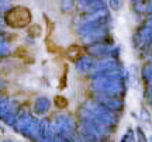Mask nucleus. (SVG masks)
Masks as SVG:
<instances>
[{
	"label": "nucleus",
	"mask_w": 152,
	"mask_h": 142,
	"mask_svg": "<svg viewBox=\"0 0 152 142\" xmlns=\"http://www.w3.org/2000/svg\"><path fill=\"white\" fill-rule=\"evenodd\" d=\"M55 132L51 120L44 118L39 121V142H54Z\"/></svg>",
	"instance_id": "9"
},
{
	"label": "nucleus",
	"mask_w": 152,
	"mask_h": 142,
	"mask_svg": "<svg viewBox=\"0 0 152 142\" xmlns=\"http://www.w3.org/2000/svg\"><path fill=\"white\" fill-rule=\"evenodd\" d=\"M3 142H17V141H13V139H4Z\"/></svg>",
	"instance_id": "27"
},
{
	"label": "nucleus",
	"mask_w": 152,
	"mask_h": 142,
	"mask_svg": "<svg viewBox=\"0 0 152 142\" xmlns=\"http://www.w3.org/2000/svg\"><path fill=\"white\" fill-rule=\"evenodd\" d=\"M94 100L99 101L100 104H103L106 109H109L110 111H113L115 114L121 113L124 110V100L120 97H110V96H102V94H96Z\"/></svg>",
	"instance_id": "7"
},
{
	"label": "nucleus",
	"mask_w": 152,
	"mask_h": 142,
	"mask_svg": "<svg viewBox=\"0 0 152 142\" xmlns=\"http://www.w3.org/2000/svg\"><path fill=\"white\" fill-rule=\"evenodd\" d=\"M4 24L10 28H26L30 25V23L33 20L31 11L30 9L24 7V6H14L10 7L9 10L4 13Z\"/></svg>",
	"instance_id": "2"
},
{
	"label": "nucleus",
	"mask_w": 152,
	"mask_h": 142,
	"mask_svg": "<svg viewBox=\"0 0 152 142\" xmlns=\"http://www.w3.org/2000/svg\"><path fill=\"white\" fill-rule=\"evenodd\" d=\"M97 60L92 58L90 55H83L80 59L75 62V69L79 73H83V75H87V73H93L94 69H96V65H97Z\"/></svg>",
	"instance_id": "8"
},
{
	"label": "nucleus",
	"mask_w": 152,
	"mask_h": 142,
	"mask_svg": "<svg viewBox=\"0 0 152 142\" xmlns=\"http://www.w3.org/2000/svg\"><path fill=\"white\" fill-rule=\"evenodd\" d=\"M123 142H137V138H135V132L132 130H127V132L124 134L123 137Z\"/></svg>",
	"instance_id": "20"
},
{
	"label": "nucleus",
	"mask_w": 152,
	"mask_h": 142,
	"mask_svg": "<svg viewBox=\"0 0 152 142\" xmlns=\"http://www.w3.org/2000/svg\"><path fill=\"white\" fill-rule=\"evenodd\" d=\"M147 14L152 16V0H148V11H147Z\"/></svg>",
	"instance_id": "25"
},
{
	"label": "nucleus",
	"mask_w": 152,
	"mask_h": 142,
	"mask_svg": "<svg viewBox=\"0 0 152 142\" xmlns=\"http://www.w3.org/2000/svg\"><path fill=\"white\" fill-rule=\"evenodd\" d=\"M135 138H137V142H148V138L147 135H145V132H144V130H142V127L137 125L135 127Z\"/></svg>",
	"instance_id": "17"
},
{
	"label": "nucleus",
	"mask_w": 152,
	"mask_h": 142,
	"mask_svg": "<svg viewBox=\"0 0 152 142\" xmlns=\"http://www.w3.org/2000/svg\"><path fill=\"white\" fill-rule=\"evenodd\" d=\"M109 7L114 11H118L123 7V0H109Z\"/></svg>",
	"instance_id": "21"
},
{
	"label": "nucleus",
	"mask_w": 152,
	"mask_h": 142,
	"mask_svg": "<svg viewBox=\"0 0 152 142\" xmlns=\"http://www.w3.org/2000/svg\"><path fill=\"white\" fill-rule=\"evenodd\" d=\"M54 142H72V141L71 139H66V138H64V137H61V135H55Z\"/></svg>",
	"instance_id": "24"
},
{
	"label": "nucleus",
	"mask_w": 152,
	"mask_h": 142,
	"mask_svg": "<svg viewBox=\"0 0 152 142\" xmlns=\"http://www.w3.org/2000/svg\"><path fill=\"white\" fill-rule=\"evenodd\" d=\"M72 142H86V139L82 137L80 134H77V132H76V135L72 138Z\"/></svg>",
	"instance_id": "23"
},
{
	"label": "nucleus",
	"mask_w": 152,
	"mask_h": 142,
	"mask_svg": "<svg viewBox=\"0 0 152 142\" xmlns=\"http://www.w3.org/2000/svg\"><path fill=\"white\" fill-rule=\"evenodd\" d=\"M83 109H86L90 114H93L96 118H99L100 121H103L106 125H109L110 128H113L117 125V114L110 111L109 109H106L103 104H100L99 101L93 100H87L86 103L83 104Z\"/></svg>",
	"instance_id": "3"
},
{
	"label": "nucleus",
	"mask_w": 152,
	"mask_h": 142,
	"mask_svg": "<svg viewBox=\"0 0 152 142\" xmlns=\"http://www.w3.org/2000/svg\"><path fill=\"white\" fill-rule=\"evenodd\" d=\"M140 118H141L144 122H151V113L148 111L145 107L141 109V113H140Z\"/></svg>",
	"instance_id": "22"
},
{
	"label": "nucleus",
	"mask_w": 152,
	"mask_h": 142,
	"mask_svg": "<svg viewBox=\"0 0 152 142\" xmlns=\"http://www.w3.org/2000/svg\"><path fill=\"white\" fill-rule=\"evenodd\" d=\"M51 107H52L51 100L48 97H45V96H39V97H37L35 103H34V114L38 115V117L48 114Z\"/></svg>",
	"instance_id": "12"
},
{
	"label": "nucleus",
	"mask_w": 152,
	"mask_h": 142,
	"mask_svg": "<svg viewBox=\"0 0 152 142\" xmlns=\"http://www.w3.org/2000/svg\"><path fill=\"white\" fill-rule=\"evenodd\" d=\"M21 135L33 142H39V121L37 118H33V121L21 132Z\"/></svg>",
	"instance_id": "11"
},
{
	"label": "nucleus",
	"mask_w": 152,
	"mask_h": 142,
	"mask_svg": "<svg viewBox=\"0 0 152 142\" xmlns=\"http://www.w3.org/2000/svg\"><path fill=\"white\" fill-rule=\"evenodd\" d=\"M148 142H152V135H151L149 138H148Z\"/></svg>",
	"instance_id": "28"
},
{
	"label": "nucleus",
	"mask_w": 152,
	"mask_h": 142,
	"mask_svg": "<svg viewBox=\"0 0 152 142\" xmlns=\"http://www.w3.org/2000/svg\"><path fill=\"white\" fill-rule=\"evenodd\" d=\"M52 128H54L55 135H61V137L71 139L76 135V124L71 115L66 114H58L54 117V120H51Z\"/></svg>",
	"instance_id": "4"
},
{
	"label": "nucleus",
	"mask_w": 152,
	"mask_h": 142,
	"mask_svg": "<svg viewBox=\"0 0 152 142\" xmlns=\"http://www.w3.org/2000/svg\"><path fill=\"white\" fill-rule=\"evenodd\" d=\"M1 58H3V55H0V59H1Z\"/></svg>",
	"instance_id": "30"
},
{
	"label": "nucleus",
	"mask_w": 152,
	"mask_h": 142,
	"mask_svg": "<svg viewBox=\"0 0 152 142\" xmlns=\"http://www.w3.org/2000/svg\"><path fill=\"white\" fill-rule=\"evenodd\" d=\"M54 103L58 109H65V107H68V104H69L68 103V98H65L64 96H56L54 98Z\"/></svg>",
	"instance_id": "19"
},
{
	"label": "nucleus",
	"mask_w": 152,
	"mask_h": 142,
	"mask_svg": "<svg viewBox=\"0 0 152 142\" xmlns=\"http://www.w3.org/2000/svg\"><path fill=\"white\" fill-rule=\"evenodd\" d=\"M148 59H149V62H152V54H151V56H149V58H148Z\"/></svg>",
	"instance_id": "29"
},
{
	"label": "nucleus",
	"mask_w": 152,
	"mask_h": 142,
	"mask_svg": "<svg viewBox=\"0 0 152 142\" xmlns=\"http://www.w3.org/2000/svg\"><path fill=\"white\" fill-rule=\"evenodd\" d=\"M41 33H42V28H41V25H38V24H34L31 27H28V34H30V37H33V38L39 37Z\"/></svg>",
	"instance_id": "18"
},
{
	"label": "nucleus",
	"mask_w": 152,
	"mask_h": 142,
	"mask_svg": "<svg viewBox=\"0 0 152 142\" xmlns=\"http://www.w3.org/2000/svg\"><path fill=\"white\" fill-rule=\"evenodd\" d=\"M66 55H68V58L72 62H77L83 56V51H82V48L79 45H71L68 48V51H66Z\"/></svg>",
	"instance_id": "14"
},
{
	"label": "nucleus",
	"mask_w": 152,
	"mask_h": 142,
	"mask_svg": "<svg viewBox=\"0 0 152 142\" xmlns=\"http://www.w3.org/2000/svg\"><path fill=\"white\" fill-rule=\"evenodd\" d=\"M75 9V0H61V10L64 13H71Z\"/></svg>",
	"instance_id": "16"
},
{
	"label": "nucleus",
	"mask_w": 152,
	"mask_h": 142,
	"mask_svg": "<svg viewBox=\"0 0 152 142\" xmlns=\"http://www.w3.org/2000/svg\"><path fill=\"white\" fill-rule=\"evenodd\" d=\"M138 1H144V0H131V3L134 4V3H138Z\"/></svg>",
	"instance_id": "26"
},
{
	"label": "nucleus",
	"mask_w": 152,
	"mask_h": 142,
	"mask_svg": "<svg viewBox=\"0 0 152 142\" xmlns=\"http://www.w3.org/2000/svg\"><path fill=\"white\" fill-rule=\"evenodd\" d=\"M13 109H16V103L7 97H3L0 100V120H3L7 113H10Z\"/></svg>",
	"instance_id": "13"
},
{
	"label": "nucleus",
	"mask_w": 152,
	"mask_h": 142,
	"mask_svg": "<svg viewBox=\"0 0 152 142\" xmlns=\"http://www.w3.org/2000/svg\"><path fill=\"white\" fill-rule=\"evenodd\" d=\"M128 84H130V73L123 68L117 71H109L93 75L90 87L94 94L124 98Z\"/></svg>",
	"instance_id": "1"
},
{
	"label": "nucleus",
	"mask_w": 152,
	"mask_h": 142,
	"mask_svg": "<svg viewBox=\"0 0 152 142\" xmlns=\"http://www.w3.org/2000/svg\"><path fill=\"white\" fill-rule=\"evenodd\" d=\"M1 98H3V97H1V96H0V100H1Z\"/></svg>",
	"instance_id": "31"
},
{
	"label": "nucleus",
	"mask_w": 152,
	"mask_h": 142,
	"mask_svg": "<svg viewBox=\"0 0 152 142\" xmlns=\"http://www.w3.org/2000/svg\"><path fill=\"white\" fill-rule=\"evenodd\" d=\"M107 38H110V25H103V27H99L96 30H93L92 33L80 37V41L82 44H85L87 47V45L96 44V42L106 41Z\"/></svg>",
	"instance_id": "6"
},
{
	"label": "nucleus",
	"mask_w": 152,
	"mask_h": 142,
	"mask_svg": "<svg viewBox=\"0 0 152 142\" xmlns=\"http://www.w3.org/2000/svg\"><path fill=\"white\" fill-rule=\"evenodd\" d=\"M141 77H142V80L147 83L148 86L152 83V62H147L145 65L142 66Z\"/></svg>",
	"instance_id": "15"
},
{
	"label": "nucleus",
	"mask_w": 152,
	"mask_h": 142,
	"mask_svg": "<svg viewBox=\"0 0 152 142\" xmlns=\"http://www.w3.org/2000/svg\"><path fill=\"white\" fill-rule=\"evenodd\" d=\"M33 115H31V113L28 111L27 109H20L18 110V114H17V120H16V122H14V125H13V128L16 130L17 132H20L21 134L24 130H26V127L33 121Z\"/></svg>",
	"instance_id": "10"
},
{
	"label": "nucleus",
	"mask_w": 152,
	"mask_h": 142,
	"mask_svg": "<svg viewBox=\"0 0 152 142\" xmlns=\"http://www.w3.org/2000/svg\"><path fill=\"white\" fill-rule=\"evenodd\" d=\"M111 41H102V42H96V44L87 45L86 47V54L90 55L94 59H103L107 56H111Z\"/></svg>",
	"instance_id": "5"
}]
</instances>
